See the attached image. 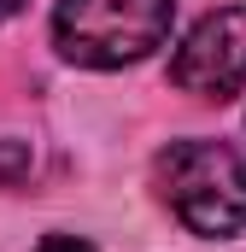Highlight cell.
Wrapping results in <instances>:
<instances>
[{"instance_id":"4","label":"cell","mask_w":246,"mask_h":252,"mask_svg":"<svg viewBox=\"0 0 246 252\" xmlns=\"http://www.w3.org/2000/svg\"><path fill=\"white\" fill-rule=\"evenodd\" d=\"M35 252H94V247H88V241H76V235H47Z\"/></svg>"},{"instance_id":"2","label":"cell","mask_w":246,"mask_h":252,"mask_svg":"<svg viewBox=\"0 0 246 252\" xmlns=\"http://www.w3.org/2000/svg\"><path fill=\"white\" fill-rule=\"evenodd\" d=\"M176 0H59L53 6V41L70 64L123 70L170 41Z\"/></svg>"},{"instance_id":"5","label":"cell","mask_w":246,"mask_h":252,"mask_svg":"<svg viewBox=\"0 0 246 252\" xmlns=\"http://www.w3.org/2000/svg\"><path fill=\"white\" fill-rule=\"evenodd\" d=\"M18 6H24V0H0V18H12V12H18Z\"/></svg>"},{"instance_id":"1","label":"cell","mask_w":246,"mask_h":252,"mask_svg":"<svg viewBox=\"0 0 246 252\" xmlns=\"http://www.w3.org/2000/svg\"><path fill=\"white\" fill-rule=\"evenodd\" d=\"M153 188L187 235H246V158L223 141H170L153 158Z\"/></svg>"},{"instance_id":"3","label":"cell","mask_w":246,"mask_h":252,"mask_svg":"<svg viewBox=\"0 0 246 252\" xmlns=\"http://www.w3.org/2000/svg\"><path fill=\"white\" fill-rule=\"evenodd\" d=\"M170 82L199 94V100H229L246 82V0L205 12L182 35L176 59H170Z\"/></svg>"}]
</instances>
